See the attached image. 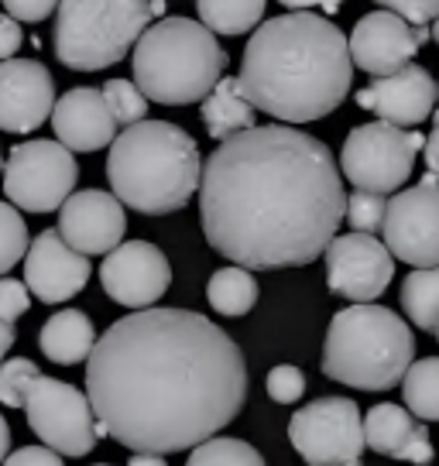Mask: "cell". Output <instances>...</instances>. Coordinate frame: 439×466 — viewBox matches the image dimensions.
Masks as SVG:
<instances>
[{
	"label": "cell",
	"mask_w": 439,
	"mask_h": 466,
	"mask_svg": "<svg viewBox=\"0 0 439 466\" xmlns=\"http://www.w3.org/2000/svg\"><path fill=\"white\" fill-rule=\"evenodd\" d=\"M206 299L220 316H248L258 302V281L248 268H220L206 285Z\"/></svg>",
	"instance_id": "cell-24"
},
{
	"label": "cell",
	"mask_w": 439,
	"mask_h": 466,
	"mask_svg": "<svg viewBox=\"0 0 439 466\" xmlns=\"http://www.w3.org/2000/svg\"><path fill=\"white\" fill-rule=\"evenodd\" d=\"M433 333H436V339H439V319H436V326H433Z\"/></svg>",
	"instance_id": "cell-46"
},
{
	"label": "cell",
	"mask_w": 439,
	"mask_h": 466,
	"mask_svg": "<svg viewBox=\"0 0 439 466\" xmlns=\"http://www.w3.org/2000/svg\"><path fill=\"white\" fill-rule=\"evenodd\" d=\"M381 4V11H392V15L405 17L409 25H429L439 15V0H374Z\"/></svg>",
	"instance_id": "cell-35"
},
{
	"label": "cell",
	"mask_w": 439,
	"mask_h": 466,
	"mask_svg": "<svg viewBox=\"0 0 439 466\" xmlns=\"http://www.w3.org/2000/svg\"><path fill=\"white\" fill-rule=\"evenodd\" d=\"M89 258L73 250L59 237V230H42L25 250V289L42 299L45 306L69 302L87 289Z\"/></svg>",
	"instance_id": "cell-18"
},
{
	"label": "cell",
	"mask_w": 439,
	"mask_h": 466,
	"mask_svg": "<svg viewBox=\"0 0 439 466\" xmlns=\"http://www.w3.org/2000/svg\"><path fill=\"white\" fill-rule=\"evenodd\" d=\"M250 391L244 353L189 309H134L93 343L87 398L131 452H182L237 419Z\"/></svg>",
	"instance_id": "cell-1"
},
{
	"label": "cell",
	"mask_w": 439,
	"mask_h": 466,
	"mask_svg": "<svg viewBox=\"0 0 439 466\" xmlns=\"http://www.w3.org/2000/svg\"><path fill=\"white\" fill-rule=\"evenodd\" d=\"M28 227L11 203H0V275H7L28 250Z\"/></svg>",
	"instance_id": "cell-30"
},
{
	"label": "cell",
	"mask_w": 439,
	"mask_h": 466,
	"mask_svg": "<svg viewBox=\"0 0 439 466\" xmlns=\"http://www.w3.org/2000/svg\"><path fill=\"white\" fill-rule=\"evenodd\" d=\"M31 309V291L25 289V281L15 278H0V319L15 322Z\"/></svg>",
	"instance_id": "cell-34"
},
{
	"label": "cell",
	"mask_w": 439,
	"mask_h": 466,
	"mask_svg": "<svg viewBox=\"0 0 439 466\" xmlns=\"http://www.w3.org/2000/svg\"><path fill=\"white\" fill-rule=\"evenodd\" d=\"M21 42H25L21 25H17L11 15H0V62H4V58H15Z\"/></svg>",
	"instance_id": "cell-38"
},
{
	"label": "cell",
	"mask_w": 439,
	"mask_h": 466,
	"mask_svg": "<svg viewBox=\"0 0 439 466\" xmlns=\"http://www.w3.org/2000/svg\"><path fill=\"white\" fill-rule=\"evenodd\" d=\"M103 291L128 309H151L172 285V264L148 240H120L100 264Z\"/></svg>",
	"instance_id": "cell-14"
},
{
	"label": "cell",
	"mask_w": 439,
	"mask_h": 466,
	"mask_svg": "<svg viewBox=\"0 0 439 466\" xmlns=\"http://www.w3.org/2000/svg\"><path fill=\"white\" fill-rule=\"evenodd\" d=\"M0 4L7 7V15L15 17L17 25L21 21L25 25H38V21H45V17L59 7V0H0Z\"/></svg>",
	"instance_id": "cell-36"
},
{
	"label": "cell",
	"mask_w": 439,
	"mask_h": 466,
	"mask_svg": "<svg viewBox=\"0 0 439 466\" xmlns=\"http://www.w3.org/2000/svg\"><path fill=\"white\" fill-rule=\"evenodd\" d=\"M21 408L28 415L31 432L59 456H87L97 446V439L107 436L89 408V398L66 380L38 374L28 384Z\"/></svg>",
	"instance_id": "cell-9"
},
{
	"label": "cell",
	"mask_w": 439,
	"mask_h": 466,
	"mask_svg": "<svg viewBox=\"0 0 439 466\" xmlns=\"http://www.w3.org/2000/svg\"><path fill=\"white\" fill-rule=\"evenodd\" d=\"M56 83L52 73L35 58L0 62V131L31 134L52 116Z\"/></svg>",
	"instance_id": "cell-16"
},
{
	"label": "cell",
	"mask_w": 439,
	"mask_h": 466,
	"mask_svg": "<svg viewBox=\"0 0 439 466\" xmlns=\"http://www.w3.org/2000/svg\"><path fill=\"white\" fill-rule=\"evenodd\" d=\"M268 0H196L199 25L213 35H248L254 25H261Z\"/></svg>",
	"instance_id": "cell-25"
},
{
	"label": "cell",
	"mask_w": 439,
	"mask_h": 466,
	"mask_svg": "<svg viewBox=\"0 0 439 466\" xmlns=\"http://www.w3.org/2000/svg\"><path fill=\"white\" fill-rule=\"evenodd\" d=\"M56 141L69 151H100L117 137V120L110 116L103 93L93 86H76L52 106Z\"/></svg>",
	"instance_id": "cell-20"
},
{
	"label": "cell",
	"mask_w": 439,
	"mask_h": 466,
	"mask_svg": "<svg viewBox=\"0 0 439 466\" xmlns=\"http://www.w3.org/2000/svg\"><path fill=\"white\" fill-rule=\"evenodd\" d=\"M384 196L378 192H361L353 189V196H347V209L343 219L353 227V233H374L381 230V219H384Z\"/></svg>",
	"instance_id": "cell-32"
},
{
	"label": "cell",
	"mask_w": 439,
	"mask_h": 466,
	"mask_svg": "<svg viewBox=\"0 0 439 466\" xmlns=\"http://www.w3.org/2000/svg\"><path fill=\"white\" fill-rule=\"evenodd\" d=\"M289 11H309V7H320V0H279Z\"/></svg>",
	"instance_id": "cell-43"
},
{
	"label": "cell",
	"mask_w": 439,
	"mask_h": 466,
	"mask_svg": "<svg viewBox=\"0 0 439 466\" xmlns=\"http://www.w3.org/2000/svg\"><path fill=\"white\" fill-rule=\"evenodd\" d=\"M429 25H433V28H429V35H433V38H436V42H439V15L433 17V21H429Z\"/></svg>",
	"instance_id": "cell-45"
},
{
	"label": "cell",
	"mask_w": 439,
	"mask_h": 466,
	"mask_svg": "<svg viewBox=\"0 0 439 466\" xmlns=\"http://www.w3.org/2000/svg\"><path fill=\"white\" fill-rule=\"evenodd\" d=\"M326 285L351 302H374L395 278V258L374 233H343L326 244Z\"/></svg>",
	"instance_id": "cell-13"
},
{
	"label": "cell",
	"mask_w": 439,
	"mask_h": 466,
	"mask_svg": "<svg viewBox=\"0 0 439 466\" xmlns=\"http://www.w3.org/2000/svg\"><path fill=\"white\" fill-rule=\"evenodd\" d=\"M161 15L165 0H59L56 58L76 73L107 69L128 56Z\"/></svg>",
	"instance_id": "cell-7"
},
{
	"label": "cell",
	"mask_w": 439,
	"mask_h": 466,
	"mask_svg": "<svg viewBox=\"0 0 439 466\" xmlns=\"http://www.w3.org/2000/svg\"><path fill=\"white\" fill-rule=\"evenodd\" d=\"M100 466H107V463H100Z\"/></svg>",
	"instance_id": "cell-48"
},
{
	"label": "cell",
	"mask_w": 439,
	"mask_h": 466,
	"mask_svg": "<svg viewBox=\"0 0 439 466\" xmlns=\"http://www.w3.org/2000/svg\"><path fill=\"white\" fill-rule=\"evenodd\" d=\"M384 248L392 258L412 268H436L439 264V186L425 175L419 186L402 189L384 206Z\"/></svg>",
	"instance_id": "cell-12"
},
{
	"label": "cell",
	"mask_w": 439,
	"mask_h": 466,
	"mask_svg": "<svg viewBox=\"0 0 439 466\" xmlns=\"http://www.w3.org/2000/svg\"><path fill=\"white\" fill-rule=\"evenodd\" d=\"M59 237L83 258L89 254H110L124 240L128 217L114 192L83 189L73 192L59 206Z\"/></svg>",
	"instance_id": "cell-17"
},
{
	"label": "cell",
	"mask_w": 439,
	"mask_h": 466,
	"mask_svg": "<svg viewBox=\"0 0 439 466\" xmlns=\"http://www.w3.org/2000/svg\"><path fill=\"white\" fill-rule=\"evenodd\" d=\"M93 343H97V329H93L87 312H79V309H62V312H56L42 326V333H38L42 353L52 364H62V367L83 364L89 357V350H93Z\"/></svg>",
	"instance_id": "cell-22"
},
{
	"label": "cell",
	"mask_w": 439,
	"mask_h": 466,
	"mask_svg": "<svg viewBox=\"0 0 439 466\" xmlns=\"http://www.w3.org/2000/svg\"><path fill=\"white\" fill-rule=\"evenodd\" d=\"M343 4H347V0H320V7L326 11V15H337Z\"/></svg>",
	"instance_id": "cell-44"
},
{
	"label": "cell",
	"mask_w": 439,
	"mask_h": 466,
	"mask_svg": "<svg viewBox=\"0 0 439 466\" xmlns=\"http://www.w3.org/2000/svg\"><path fill=\"white\" fill-rule=\"evenodd\" d=\"M128 466H168V463L161 460L158 452H134L131 460H128Z\"/></svg>",
	"instance_id": "cell-41"
},
{
	"label": "cell",
	"mask_w": 439,
	"mask_h": 466,
	"mask_svg": "<svg viewBox=\"0 0 439 466\" xmlns=\"http://www.w3.org/2000/svg\"><path fill=\"white\" fill-rule=\"evenodd\" d=\"M203 158L199 147L179 124L138 120L110 141L107 178L120 206L145 217L176 213L199 189Z\"/></svg>",
	"instance_id": "cell-4"
},
{
	"label": "cell",
	"mask_w": 439,
	"mask_h": 466,
	"mask_svg": "<svg viewBox=\"0 0 439 466\" xmlns=\"http://www.w3.org/2000/svg\"><path fill=\"white\" fill-rule=\"evenodd\" d=\"M4 192L25 213H56L76 189L79 165L73 151L59 141H25L17 145L4 168Z\"/></svg>",
	"instance_id": "cell-10"
},
{
	"label": "cell",
	"mask_w": 439,
	"mask_h": 466,
	"mask_svg": "<svg viewBox=\"0 0 439 466\" xmlns=\"http://www.w3.org/2000/svg\"><path fill=\"white\" fill-rule=\"evenodd\" d=\"M35 378H38V367L28 357L4 360L0 364V405H11V408L25 405V391H28V384Z\"/></svg>",
	"instance_id": "cell-31"
},
{
	"label": "cell",
	"mask_w": 439,
	"mask_h": 466,
	"mask_svg": "<svg viewBox=\"0 0 439 466\" xmlns=\"http://www.w3.org/2000/svg\"><path fill=\"white\" fill-rule=\"evenodd\" d=\"M353 79L347 35L312 11L264 21L240 58V93L281 124H309L347 100Z\"/></svg>",
	"instance_id": "cell-3"
},
{
	"label": "cell",
	"mask_w": 439,
	"mask_h": 466,
	"mask_svg": "<svg viewBox=\"0 0 439 466\" xmlns=\"http://www.w3.org/2000/svg\"><path fill=\"white\" fill-rule=\"evenodd\" d=\"M268 394H271L279 405H295V401L306 394V374L292 364L271 367V374H268Z\"/></svg>",
	"instance_id": "cell-33"
},
{
	"label": "cell",
	"mask_w": 439,
	"mask_h": 466,
	"mask_svg": "<svg viewBox=\"0 0 439 466\" xmlns=\"http://www.w3.org/2000/svg\"><path fill=\"white\" fill-rule=\"evenodd\" d=\"M425 38H429V28L423 25H409L405 17L392 11H371L353 25L347 48L357 69L371 76H392L402 66H409Z\"/></svg>",
	"instance_id": "cell-15"
},
{
	"label": "cell",
	"mask_w": 439,
	"mask_h": 466,
	"mask_svg": "<svg viewBox=\"0 0 439 466\" xmlns=\"http://www.w3.org/2000/svg\"><path fill=\"white\" fill-rule=\"evenodd\" d=\"M289 439L309 466H361L364 425L351 398H320L289 422Z\"/></svg>",
	"instance_id": "cell-11"
},
{
	"label": "cell",
	"mask_w": 439,
	"mask_h": 466,
	"mask_svg": "<svg viewBox=\"0 0 439 466\" xmlns=\"http://www.w3.org/2000/svg\"><path fill=\"white\" fill-rule=\"evenodd\" d=\"M0 466H66L59 460V452H52L48 446H25V450L7 452V460Z\"/></svg>",
	"instance_id": "cell-37"
},
{
	"label": "cell",
	"mask_w": 439,
	"mask_h": 466,
	"mask_svg": "<svg viewBox=\"0 0 439 466\" xmlns=\"http://www.w3.org/2000/svg\"><path fill=\"white\" fill-rule=\"evenodd\" d=\"M7 452H11V429H7L4 415H0V463L7 460Z\"/></svg>",
	"instance_id": "cell-42"
},
{
	"label": "cell",
	"mask_w": 439,
	"mask_h": 466,
	"mask_svg": "<svg viewBox=\"0 0 439 466\" xmlns=\"http://www.w3.org/2000/svg\"><path fill=\"white\" fill-rule=\"evenodd\" d=\"M423 151H425V168H429V175L439 178V110H433V131L425 137Z\"/></svg>",
	"instance_id": "cell-39"
},
{
	"label": "cell",
	"mask_w": 439,
	"mask_h": 466,
	"mask_svg": "<svg viewBox=\"0 0 439 466\" xmlns=\"http://www.w3.org/2000/svg\"><path fill=\"white\" fill-rule=\"evenodd\" d=\"M103 103H107V110L110 116L124 124V127H131L138 120H145L148 114V100L145 93L134 86L131 79H110V83H103Z\"/></svg>",
	"instance_id": "cell-29"
},
{
	"label": "cell",
	"mask_w": 439,
	"mask_h": 466,
	"mask_svg": "<svg viewBox=\"0 0 439 466\" xmlns=\"http://www.w3.org/2000/svg\"><path fill=\"white\" fill-rule=\"evenodd\" d=\"M15 339H17L15 322H4V319H0V364H4V357H7V350L15 347Z\"/></svg>",
	"instance_id": "cell-40"
},
{
	"label": "cell",
	"mask_w": 439,
	"mask_h": 466,
	"mask_svg": "<svg viewBox=\"0 0 439 466\" xmlns=\"http://www.w3.org/2000/svg\"><path fill=\"white\" fill-rule=\"evenodd\" d=\"M425 137L415 131H402L384 120L361 124L347 134L340 151V168L353 189L361 192H398L412 175V161L423 151Z\"/></svg>",
	"instance_id": "cell-8"
},
{
	"label": "cell",
	"mask_w": 439,
	"mask_h": 466,
	"mask_svg": "<svg viewBox=\"0 0 439 466\" xmlns=\"http://www.w3.org/2000/svg\"><path fill=\"white\" fill-rule=\"evenodd\" d=\"M343 209L330 147L289 124L220 141L199 172L206 244L248 271L312 264L337 237Z\"/></svg>",
	"instance_id": "cell-2"
},
{
	"label": "cell",
	"mask_w": 439,
	"mask_h": 466,
	"mask_svg": "<svg viewBox=\"0 0 439 466\" xmlns=\"http://www.w3.org/2000/svg\"><path fill=\"white\" fill-rule=\"evenodd\" d=\"M361 425H364V446H371L381 456L415 466H429V460H433L429 429L419 419H412L409 408L384 401V405L371 408L367 415H361Z\"/></svg>",
	"instance_id": "cell-21"
},
{
	"label": "cell",
	"mask_w": 439,
	"mask_h": 466,
	"mask_svg": "<svg viewBox=\"0 0 439 466\" xmlns=\"http://www.w3.org/2000/svg\"><path fill=\"white\" fill-rule=\"evenodd\" d=\"M402 394L419 422H439V357L409 364L402 374Z\"/></svg>",
	"instance_id": "cell-26"
},
{
	"label": "cell",
	"mask_w": 439,
	"mask_h": 466,
	"mask_svg": "<svg viewBox=\"0 0 439 466\" xmlns=\"http://www.w3.org/2000/svg\"><path fill=\"white\" fill-rule=\"evenodd\" d=\"M186 466H264L261 452L248 446L244 439H227L213 436L192 446V456L186 460Z\"/></svg>",
	"instance_id": "cell-28"
},
{
	"label": "cell",
	"mask_w": 439,
	"mask_h": 466,
	"mask_svg": "<svg viewBox=\"0 0 439 466\" xmlns=\"http://www.w3.org/2000/svg\"><path fill=\"white\" fill-rule=\"evenodd\" d=\"M134 86L161 106L199 103L227 69L217 35L192 17H161L134 42Z\"/></svg>",
	"instance_id": "cell-5"
},
{
	"label": "cell",
	"mask_w": 439,
	"mask_h": 466,
	"mask_svg": "<svg viewBox=\"0 0 439 466\" xmlns=\"http://www.w3.org/2000/svg\"><path fill=\"white\" fill-rule=\"evenodd\" d=\"M402 309L419 329H429L439 319V264L436 268H415L402 281Z\"/></svg>",
	"instance_id": "cell-27"
},
{
	"label": "cell",
	"mask_w": 439,
	"mask_h": 466,
	"mask_svg": "<svg viewBox=\"0 0 439 466\" xmlns=\"http://www.w3.org/2000/svg\"><path fill=\"white\" fill-rule=\"evenodd\" d=\"M199 103H203L206 134L213 141H227L234 134L254 127V106L240 93V83H237L234 76H220L217 86L209 89Z\"/></svg>",
	"instance_id": "cell-23"
},
{
	"label": "cell",
	"mask_w": 439,
	"mask_h": 466,
	"mask_svg": "<svg viewBox=\"0 0 439 466\" xmlns=\"http://www.w3.org/2000/svg\"><path fill=\"white\" fill-rule=\"evenodd\" d=\"M439 100L436 79L429 76V69L423 66H402L392 76H374V83L357 93V103L378 114V120L392 124V127H415L423 124L425 116H433Z\"/></svg>",
	"instance_id": "cell-19"
},
{
	"label": "cell",
	"mask_w": 439,
	"mask_h": 466,
	"mask_svg": "<svg viewBox=\"0 0 439 466\" xmlns=\"http://www.w3.org/2000/svg\"><path fill=\"white\" fill-rule=\"evenodd\" d=\"M415 357L409 322L392 309L353 302L340 309L322 343V374L357 391H388L402 384Z\"/></svg>",
	"instance_id": "cell-6"
},
{
	"label": "cell",
	"mask_w": 439,
	"mask_h": 466,
	"mask_svg": "<svg viewBox=\"0 0 439 466\" xmlns=\"http://www.w3.org/2000/svg\"><path fill=\"white\" fill-rule=\"evenodd\" d=\"M0 168H4V158H0Z\"/></svg>",
	"instance_id": "cell-47"
}]
</instances>
